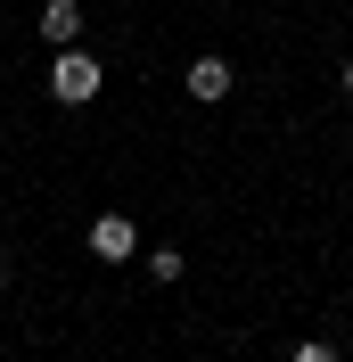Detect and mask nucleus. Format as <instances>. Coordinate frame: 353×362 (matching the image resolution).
<instances>
[{
	"label": "nucleus",
	"mask_w": 353,
	"mask_h": 362,
	"mask_svg": "<svg viewBox=\"0 0 353 362\" xmlns=\"http://www.w3.org/2000/svg\"><path fill=\"white\" fill-rule=\"evenodd\" d=\"M132 247H140L132 214H99V223H90V255H99V264H132Z\"/></svg>",
	"instance_id": "obj_2"
},
{
	"label": "nucleus",
	"mask_w": 353,
	"mask_h": 362,
	"mask_svg": "<svg viewBox=\"0 0 353 362\" xmlns=\"http://www.w3.org/2000/svg\"><path fill=\"white\" fill-rule=\"evenodd\" d=\"M296 362H337V346H296Z\"/></svg>",
	"instance_id": "obj_5"
},
{
	"label": "nucleus",
	"mask_w": 353,
	"mask_h": 362,
	"mask_svg": "<svg viewBox=\"0 0 353 362\" xmlns=\"http://www.w3.org/2000/svg\"><path fill=\"white\" fill-rule=\"evenodd\" d=\"M99 83H107V74H99L90 49H58V66H49V99H58V107H90Z\"/></svg>",
	"instance_id": "obj_1"
},
{
	"label": "nucleus",
	"mask_w": 353,
	"mask_h": 362,
	"mask_svg": "<svg viewBox=\"0 0 353 362\" xmlns=\"http://www.w3.org/2000/svg\"><path fill=\"white\" fill-rule=\"evenodd\" d=\"M0 288H8V255H0Z\"/></svg>",
	"instance_id": "obj_7"
},
{
	"label": "nucleus",
	"mask_w": 353,
	"mask_h": 362,
	"mask_svg": "<svg viewBox=\"0 0 353 362\" xmlns=\"http://www.w3.org/2000/svg\"><path fill=\"white\" fill-rule=\"evenodd\" d=\"M230 83H239V74H230V58H198V66H189V99H205V107H214V99H230Z\"/></svg>",
	"instance_id": "obj_3"
},
{
	"label": "nucleus",
	"mask_w": 353,
	"mask_h": 362,
	"mask_svg": "<svg viewBox=\"0 0 353 362\" xmlns=\"http://www.w3.org/2000/svg\"><path fill=\"white\" fill-rule=\"evenodd\" d=\"M337 83H345V99H353V58H345V74H337Z\"/></svg>",
	"instance_id": "obj_6"
},
{
	"label": "nucleus",
	"mask_w": 353,
	"mask_h": 362,
	"mask_svg": "<svg viewBox=\"0 0 353 362\" xmlns=\"http://www.w3.org/2000/svg\"><path fill=\"white\" fill-rule=\"evenodd\" d=\"M74 33H83V8H74V0H49L42 8V42L49 49H74Z\"/></svg>",
	"instance_id": "obj_4"
}]
</instances>
